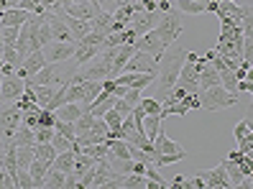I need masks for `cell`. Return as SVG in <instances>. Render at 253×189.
I'll return each instance as SVG.
<instances>
[{
  "mask_svg": "<svg viewBox=\"0 0 253 189\" xmlns=\"http://www.w3.org/2000/svg\"><path fill=\"white\" fill-rule=\"evenodd\" d=\"M187 62V49H176L174 43L169 49H164V54L159 56V75H156V100L164 103L169 97V92L176 87L179 72Z\"/></svg>",
  "mask_w": 253,
  "mask_h": 189,
  "instance_id": "6da1fadb",
  "label": "cell"
},
{
  "mask_svg": "<svg viewBox=\"0 0 253 189\" xmlns=\"http://www.w3.org/2000/svg\"><path fill=\"white\" fill-rule=\"evenodd\" d=\"M154 28H156V34H159V38H161V43H164V49H169L171 43L182 36V28H184L179 10L171 8V10H167V13H161V18H159V23H156Z\"/></svg>",
  "mask_w": 253,
  "mask_h": 189,
  "instance_id": "7a4b0ae2",
  "label": "cell"
},
{
  "mask_svg": "<svg viewBox=\"0 0 253 189\" xmlns=\"http://www.w3.org/2000/svg\"><path fill=\"white\" fill-rule=\"evenodd\" d=\"M200 103L205 110H225V108H233L238 95H230L222 84H215V87H207V90H200Z\"/></svg>",
  "mask_w": 253,
  "mask_h": 189,
  "instance_id": "3957f363",
  "label": "cell"
},
{
  "mask_svg": "<svg viewBox=\"0 0 253 189\" xmlns=\"http://www.w3.org/2000/svg\"><path fill=\"white\" fill-rule=\"evenodd\" d=\"M195 174L205 179V189H233V182H230V177H228L225 161L217 164L215 169H200V171H195Z\"/></svg>",
  "mask_w": 253,
  "mask_h": 189,
  "instance_id": "277c9868",
  "label": "cell"
},
{
  "mask_svg": "<svg viewBox=\"0 0 253 189\" xmlns=\"http://www.w3.org/2000/svg\"><path fill=\"white\" fill-rule=\"evenodd\" d=\"M74 54H77V41H51L43 46V56L51 64H62V62L72 59Z\"/></svg>",
  "mask_w": 253,
  "mask_h": 189,
  "instance_id": "5b68a950",
  "label": "cell"
},
{
  "mask_svg": "<svg viewBox=\"0 0 253 189\" xmlns=\"http://www.w3.org/2000/svg\"><path fill=\"white\" fill-rule=\"evenodd\" d=\"M0 92H3L0 103H16V100L26 92V79L18 77V75H3L0 77Z\"/></svg>",
  "mask_w": 253,
  "mask_h": 189,
  "instance_id": "8992f818",
  "label": "cell"
},
{
  "mask_svg": "<svg viewBox=\"0 0 253 189\" xmlns=\"http://www.w3.org/2000/svg\"><path fill=\"white\" fill-rule=\"evenodd\" d=\"M123 72H136V75H146V72H156L159 75V59L151 54H146V51H136L128 59L126 69Z\"/></svg>",
  "mask_w": 253,
  "mask_h": 189,
  "instance_id": "52a82bcc",
  "label": "cell"
},
{
  "mask_svg": "<svg viewBox=\"0 0 253 189\" xmlns=\"http://www.w3.org/2000/svg\"><path fill=\"white\" fill-rule=\"evenodd\" d=\"M21 123H23V110L18 108V103L10 105V108H0V130L8 136V141H10L13 133H16V128Z\"/></svg>",
  "mask_w": 253,
  "mask_h": 189,
  "instance_id": "ba28073f",
  "label": "cell"
},
{
  "mask_svg": "<svg viewBox=\"0 0 253 189\" xmlns=\"http://www.w3.org/2000/svg\"><path fill=\"white\" fill-rule=\"evenodd\" d=\"M108 56H110V62H113V75L118 77L121 72L126 69V64H128V59L133 54H136V46L133 43H121V46H113V49H102Z\"/></svg>",
  "mask_w": 253,
  "mask_h": 189,
  "instance_id": "9c48e42d",
  "label": "cell"
},
{
  "mask_svg": "<svg viewBox=\"0 0 253 189\" xmlns=\"http://www.w3.org/2000/svg\"><path fill=\"white\" fill-rule=\"evenodd\" d=\"M133 46H136V51H146V54L156 56V59L164 54V43L156 34V28H151V31H146L143 36H138L136 41H133Z\"/></svg>",
  "mask_w": 253,
  "mask_h": 189,
  "instance_id": "30bf717a",
  "label": "cell"
},
{
  "mask_svg": "<svg viewBox=\"0 0 253 189\" xmlns=\"http://www.w3.org/2000/svg\"><path fill=\"white\" fill-rule=\"evenodd\" d=\"M43 64H46V56H43V49H36V51H31L23 59V64L16 69V75L18 77H23V79H28V77H34V75H39V69H43Z\"/></svg>",
  "mask_w": 253,
  "mask_h": 189,
  "instance_id": "8fae6325",
  "label": "cell"
},
{
  "mask_svg": "<svg viewBox=\"0 0 253 189\" xmlns=\"http://www.w3.org/2000/svg\"><path fill=\"white\" fill-rule=\"evenodd\" d=\"M62 10L67 13V16L82 18V21H92L102 8L95 5V3H90V0H77V3H72V5H62Z\"/></svg>",
  "mask_w": 253,
  "mask_h": 189,
  "instance_id": "7c38bea8",
  "label": "cell"
},
{
  "mask_svg": "<svg viewBox=\"0 0 253 189\" xmlns=\"http://www.w3.org/2000/svg\"><path fill=\"white\" fill-rule=\"evenodd\" d=\"M159 13L156 10H138L136 16L130 18V23H128V28H133V31H136L138 36H143L146 31H151V28L159 23Z\"/></svg>",
  "mask_w": 253,
  "mask_h": 189,
  "instance_id": "4fadbf2b",
  "label": "cell"
},
{
  "mask_svg": "<svg viewBox=\"0 0 253 189\" xmlns=\"http://www.w3.org/2000/svg\"><path fill=\"white\" fill-rule=\"evenodd\" d=\"M26 84H64V79H59V64L46 62L43 69H39V75L26 79Z\"/></svg>",
  "mask_w": 253,
  "mask_h": 189,
  "instance_id": "5bb4252c",
  "label": "cell"
},
{
  "mask_svg": "<svg viewBox=\"0 0 253 189\" xmlns=\"http://www.w3.org/2000/svg\"><path fill=\"white\" fill-rule=\"evenodd\" d=\"M54 13H59L64 21H67V26H69V31H72V36H74V41H82L87 34H90V21H82V18H74V16H67V13L62 10V5H59Z\"/></svg>",
  "mask_w": 253,
  "mask_h": 189,
  "instance_id": "9a60e30c",
  "label": "cell"
},
{
  "mask_svg": "<svg viewBox=\"0 0 253 189\" xmlns=\"http://www.w3.org/2000/svg\"><path fill=\"white\" fill-rule=\"evenodd\" d=\"M115 103H118V95H113V92H108V90H102L100 95H97V100L90 105V113L95 115V118H102L110 108H115Z\"/></svg>",
  "mask_w": 253,
  "mask_h": 189,
  "instance_id": "2e32d148",
  "label": "cell"
},
{
  "mask_svg": "<svg viewBox=\"0 0 253 189\" xmlns=\"http://www.w3.org/2000/svg\"><path fill=\"white\" fill-rule=\"evenodd\" d=\"M34 18V13H28L23 8H5V13L0 16V26H23Z\"/></svg>",
  "mask_w": 253,
  "mask_h": 189,
  "instance_id": "e0dca14e",
  "label": "cell"
},
{
  "mask_svg": "<svg viewBox=\"0 0 253 189\" xmlns=\"http://www.w3.org/2000/svg\"><path fill=\"white\" fill-rule=\"evenodd\" d=\"M154 151H156V156H159V153H176V151H184V149H182L176 141H171L167 133H164V130H159L156 138H154ZM156 156H154V158H156Z\"/></svg>",
  "mask_w": 253,
  "mask_h": 189,
  "instance_id": "ac0fdd59",
  "label": "cell"
},
{
  "mask_svg": "<svg viewBox=\"0 0 253 189\" xmlns=\"http://www.w3.org/2000/svg\"><path fill=\"white\" fill-rule=\"evenodd\" d=\"M174 8L179 13H189V16H200V13H210V3L205 0H176Z\"/></svg>",
  "mask_w": 253,
  "mask_h": 189,
  "instance_id": "d6986e66",
  "label": "cell"
},
{
  "mask_svg": "<svg viewBox=\"0 0 253 189\" xmlns=\"http://www.w3.org/2000/svg\"><path fill=\"white\" fill-rule=\"evenodd\" d=\"M110 26H113V13L110 10H100L97 16L90 21V31H95L100 36H108L110 34Z\"/></svg>",
  "mask_w": 253,
  "mask_h": 189,
  "instance_id": "ffe728a7",
  "label": "cell"
},
{
  "mask_svg": "<svg viewBox=\"0 0 253 189\" xmlns=\"http://www.w3.org/2000/svg\"><path fill=\"white\" fill-rule=\"evenodd\" d=\"M10 143H13V146H34V143H36V130L21 123L16 128V133L10 136Z\"/></svg>",
  "mask_w": 253,
  "mask_h": 189,
  "instance_id": "44dd1931",
  "label": "cell"
},
{
  "mask_svg": "<svg viewBox=\"0 0 253 189\" xmlns=\"http://www.w3.org/2000/svg\"><path fill=\"white\" fill-rule=\"evenodd\" d=\"M215 84H222V79H220V72L207 62L205 67H202V72H200V90H207V87H215Z\"/></svg>",
  "mask_w": 253,
  "mask_h": 189,
  "instance_id": "7402d4cb",
  "label": "cell"
},
{
  "mask_svg": "<svg viewBox=\"0 0 253 189\" xmlns=\"http://www.w3.org/2000/svg\"><path fill=\"white\" fill-rule=\"evenodd\" d=\"M49 169H51V164L41 161V158H34V161H31L28 171H31V177H34V184H36V189H39V187H43V179H46Z\"/></svg>",
  "mask_w": 253,
  "mask_h": 189,
  "instance_id": "603a6c76",
  "label": "cell"
},
{
  "mask_svg": "<svg viewBox=\"0 0 253 189\" xmlns=\"http://www.w3.org/2000/svg\"><path fill=\"white\" fill-rule=\"evenodd\" d=\"M82 113H87V110H84L80 103H64L62 108L56 110V118H62V120H69V123H74V120H77Z\"/></svg>",
  "mask_w": 253,
  "mask_h": 189,
  "instance_id": "cb8c5ba5",
  "label": "cell"
},
{
  "mask_svg": "<svg viewBox=\"0 0 253 189\" xmlns=\"http://www.w3.org/2000/svg\"><path fill=\"white\" fill-rule=\"evenodd\" d=\"M28 87H34V95H36V103L41 105V108H46L51 100H54V95H56V90L51 84H28Z\"/></svg>",
  "mask_w": 253,
  "mask_h": 189,
  "instance_id": "d4e9b609",
  "label": "cell"
},
{
  "mask_svg": "<svg viewBox=\"0 0 253 189\" xmlns=\"http://www.w3.org/2000/svg\"><path fill=\"white\" fill-rule=\"evenodd\" d=\"M51 169H59L64 174L74 171V151H59L56 158H54V164H51Z\"/></svg>",
  "mask_w": 253,
  "mask_h": 189,
  "instance_id": "484cf974",
  "label": "cell"
},
{
  "mask_svg": "<svg viewBox=\"0 0 253 189\" xmlns=\"http://www.w3.org/2000/svg\"><path fill=\"white\" fill-rule=\"evenodd\" d=\"M56 149H54V143H34V156L41 158V161H46V164H54V158H56Z\"/></svg>",
  "mask_w": 253,
  "mask_h": 189,
  "instance_id": "4316f807",
  "label": "cell"
},
{
  "mask_svg": "<svg viewBox=\"0 0 253 189\" xmlns=\"http://www.w3.org/2000/svg\"><path fill=\"white\" fill-rule=\"evenodd\" d=\"M43 187H51V189H67V174L59 171V169H49L46 179H43Z\"/></svg>",
  "mask_w": 253,
  "mask_h": 189,
  "instance_id": "83f0119b",
  "label": "cell"
},
{
  "mask_svg": "<svg viewBox=\"0 0 253 189\" xmlns=\"http://www.w3.org/2000/svg\"><path fill=\"white\" fill-rule=\"evenodd\" d=\"M161 115H146L143 118V133H146V138L148 141H154L156 138V133L161 130Z\"/></svg>",
  "mask_w": 253,
  "mask_h": 189,
  "instance_id": "f1b7e54d",
  "label": "cell"
},
{
  "mask_svg": "<svg viewBox=\"0 0 253 189\" xmlns=\"http://www.w3.org/2000/svg\"><path fill=\"white\" fill-rule=\"evenodd\" d=\"M133 16H136V5H133V3H121V5H118V10L113 13V18L118 21V23H130V18Z\"/></svg>",
  "mask_w": 253,
  "mask_h": 189,
  "instance_id": "f546056e",
  "label": "cell"
},
{
  "mask_svg": "<svg viewBox=\"0 0 253 189\" xmlns=\"http://www.w3.org/2000/svg\"><path fill=\"white\" fill-rule=\"evenodd\" d=\"M187 156V151H176V153H159L154 158V166L161 169V166H169V164H176V161H182V158Z\"/></svg>",
  "mask_w": 253,
  "mask_h": 189,
  "instance_id": "4dcf8cb0",
  "label": "cell"
},
{
  "mask_svg": "<svg viewBox=\"0 0 253 189\" xmlns=\"http://www.w3.org/2000/svg\"><path fill=\"white\" fill-rule=\"evenodd\" d=\"M220 79H222V87H225L230 95H238V92H241V90H238V77H235V72H233V69L220 72Z\"/></svg>",
  "mask_w": 253,
  "mask_h": 189,
  "instance_id": "1f68e13d",
  "label": "cell"
},
{
  "mask_svg": "<svg viewBox=\"0 0 253 189\" xmlns=\"http://www.w3.org/2000/svg\"><path fill=\"white\" fill-rule=\"evenodd\" d=\"M92 123H95V115L87 110V113H82L77 120H74V130H77V136H82V133H87V130L92 128Z\"/></svg>",
  "mask_w": 253,
  "mask_h": 189,
  "instance_id": "d6a6232c",
  "label": "cell"
},
{
  "mask_svg": "<svg viewBox=\"0 0 253 189\" xmlns=\"http://www.w3.org/2000/svg\"><path fill=\"white\" fill-rule=\"evenodd\" d=\"M225 169H228V177H230V182H233V187H241L243 184V171H241V164H235V161H228L225 158Z\"/></svg>",
  "mask_w": 253,
  "mask_h": 189,
  "instance_id": "836d02e7",
  "label": "cell"
},
{
  "mask_svg": "<svg viewBox=\"0 0 253 189\" xmlns=\"http://www.w3.org/2000/svg\"><path fill=\"white\" fill-rule=\"evenodd\" d=\"M34 158V146H18V169H28Z\"/></svg>",
  "mask_w": 253,
  "mask_h": 189,
  "instance_id": "e575fe53",
  "label": "cell"
},
{
  "mask_svg": "<svg viewBox=\"0 0 253 189\" xmlns=\"http://www.w3.org/2000/svg\"><path fill=\"white\" fill-rule=\"evenodd\" d=\"M16 187H18V189H36L31 171H28V169H18V174H16Z\"/></svg>",
  "mask_w": 253,
  "mask_h": 189,
  "instance_id": "d590c367",
  "label": "cell"
},
{
  "mask_svg": "<svg viewBox=\"0 0 253 189\" xmlns=\"http://www.w3.org/2000/svg\"><path fill=\"white\" fill-rule=\"evenodd\" d=\"M54 130L56 133H62V136H67V138H77V130H74V123H69V120H62V118H56V123H54Z\"/></svg>",
  "mask_w": 253,
  "mask_h": 189,
  "instance_id": "8d00e7d4",
  "label": "cell"
},
{
  "mask_svg": "<svg viewBox=\"0 0 253 189\" xmlns=\"http://www.w3.org/2000/svg\"><path fill=\"white\" fill-rule=\"evenodd\" d=\"M102 118H105V123H108V128H110V130H121V125H123V115L118 113L115 108H110L105 115H102Z\"/></svg>",
  "mask_w": 253,
  "mask_h": 189,
  "instance_id": "74e56055",
  "label": "cell"
},
{
  "mask_svg": "<svg viewBox=\"0 0 253 189\" xmlns=\"http://www.w3.org/2000/svg\"><path fill=\"white\" fill-rule=\"evenodd\" d=\"M141 108H143V113L146 115H161V103H159V100L156 97H141V103H138Z\"/></svg>",
  "mask_w": 253,
  "mask_h": 189,
  "instance_id": "f35d334b",
  "label": "cell"
},
{
  "mask_svg": "<svg viewBox=\"0 0 253 189\" xmlns=\"http://www.w3.org/2000/svg\"><path fill=\"white\" fill-rule=\"evenodd\" d=\"M51 143H54V149H56V151H74V141L67 138V136H62V133H54Z\"/></svg>",
  "mask_w": 253,
  "mask_h": 189,
  "instance_id": "ab89813d",
  "label": "cell"
},
{
  "mask_svg": "<svg viewBox=\"0 0 253 189\" xmlns=\"http://www.w3.org/2000/svg\"><path fill=\"white\" fill-rule=\"evenodd\" d=\"M54 123H56V113L49 110V108H41V110H39V125H43V128H54Z\"/></svg>",
  "mask_w": 253,
  "mask_h": 189,
  "instance_id": "60d3db41",
  "label": "cell"
},
{
  "mask_svg": "<svg viewBox=\"0 0 253 189\" xmlns=\"http://www.w3.org/2000/svg\"><path fill=\"white\" fill-rule=\"evenodd\" d=\"M0 28H3V41L10 43V46H16L18 34H21V26H0Z\"/></svg>",
  "mask_w": 253,
  "mask_h": 189,
  "instance_id": "b9f144b4",
  "label": "cell"
},
{
  "mask_svg": "<svg viewBox=\"0 0 253 189\" xmlns=\"http://www.w3.org/2000/svg\"><path fill=\"white\" fill-rule=\"evenodd\" d=\"M141 97H143V90H136V87H128L126 95H123V100H126L130 108H136V105L141 103Z\"/></svg>",
  "mask_w": 253,
  "mask_h": 189,
  "instance_id": "7bdbcfd3",
  "label": "cell"
},
{
  "mask_svg": "<svg viewBox=\"0 0 253 189\" xmlns=\"http://www.w3.org/2000/svg\"><path fill=\"white\" fill-rule=\"evenodd\" d=\"M34 130H36V143H49V141L54 138V133H56L54 128H43V125H39V128H34Z\"/></svg>",
  "mask_w": 253,
  "mask_h": 189,
  "instance_id": "ee69618b",
  "label": "cell"
},
{
  "mask_svg": "<svg viewBox=\"0 0 253 189\" xmlns=\"http://www.w3.org/2000/svg\"><path fill=\"white\" fill-rule=\"evenodd\" d=\"M18 8H23V10H28V13H43L41 0H21Z\"/></svg>",
  "mask_w": 253,
  "mask_h": 189,
  "instance_id": "f6af8a7d",
  "label": "cell"
},
{
  "mask_svg": "<svg viewBox=\"0 0 253 189\" xmlns=\"http://www.w3.org/2000/svg\"><path fill=\"white\" fill-rule=\"evenodd\" d=\"M238 151H243L246 156L253 151V130H248V136L243 141H238Z\"/></svg>",
  "mask_w": 253,
  "mask_h": 189,
  "instance_id": "bcb514c9",
  "label": "cell"
},
{
  "mask_svg": "<svg viewBox=\"0 0 253 189\" xmlns=\"http://www.w3.org/2000/svg\"><path fill=\"white\" fill-rule=\"evenodd\" d=\"M248 130H251V128H248V123H246V120H241V123H238V125L233 128V136H235V141H243V138L248 136Z\"/></svg>",
  "mask_w": 253,
  "mask_h": 189,
  "instance_id": "7dc6e473",
  "label": "cell"
},
{
  "mask_svg": "<svg viewBox=\"0 0 253 189\" xmlns=\"http://www.w3.org/2000/svg\"><path fill=\"white\" fill-rule=\"evenodd\" d=\"M115 110H118V113H121V115H123V118H128V115L133 113V108H130V105L126 103V100H123V97H118V103H115Z\"/></svg>",
  "mask_w": 253,
  "mask_h": 189,
  "instance_id": "c3c4849f",
  "label": "cell"
},
{
  "mask_svg": "<svg viewBox=\"0 0 253 189\" xmlns=\"http://www.w3.org/2000/svg\"><path fill=\"white\" fill-rule=\"evenodd\" d=\"M23 125L39 128V113H23Z\"/></svg>",
  "mask_w": 253,
  "mask_h": 189,
  "instance_id": "681fc988",
  "label": "cell"
},
{
  "mask_svg": "<svg viewBox=\"0 0 253 189\" xmlns=\"http://www.w3.org/2000/svg\"><path fill=\"white\" fill-rule=\"evenodd\" d=\"M97 5H100L102 10L115 13V10H118V5H121V0H97Z\"/></svg>",
  "mask_w": 253,
  "mask_h": 189,
  "instance_id": "f907efd6",
  "label": "cell"
},
{
  "mask_svg": "<svg viewBox=\"0 0 253 189\" xmlns=\"http://www.w3.org/2000/svg\"><path fill=\"white\" fill-rule=\"evenodd\" d=\"M8 136L3 133V130H0V164H3V158H5V151H8Z\"/></svg>",
  "mask_w": 253,
  "mask_h": 189,
  "instance_id": "816d5d0a",
  "label": "cell"
},
{
  "mask_svg": "<svg viewBox=\"0 0 253 189\" xmlns=\"http://www.w3.org/2000/svg\"><path fill=\"white\" fill-rule=\"evenodd\" d=\"M243 158H246V153L235 149V151H230V156H228V161H235V164H241V161H243Z\"/></svg>",
  "mask_w": 253,
  "mask_h": 189,
  "instance_id": "f5cc1de1",
  "label": "cell"
},
{
  "mask_svg": "<svg viewBox=\"0 0 253 189\" xmlns=\"http://www.w3.org/2000/svg\"><path fill=\"white\" fill-rule=\"evenodd\" d=\"M141 5H143V10H159L156 0H141Z\"/></svg>",
  "mask_w": 253,
  "mask_h": 189,
  "instance_id": "db71d44e",
  "label": "cell"
},
{
  "mask_svg": "<svg viewBox=\"0 0 253 189\" xmlns=\"http://www.w3.org/2000/svg\"><path fill=\"white\" fill-rule=\"evenodd\" d=\"M171 8H174V5L169 3V0H161V3H159V10H161V13H167V10H171Z\"/></svg>",
  "mask_w": 253,
  "mask_h": 189,
  "instance_id": "11a10c76",
  "label": "cell"
},
{
  "mask_svg": "<svg viewBox=\"0 0 253 189\" xmlns=\"http://www.w3.org/2000/svg\"><path fill=\"white\" fill-rule=\"evenodd\" d=\"M5 8H8V0H0V16L5 13Z\"/></svg>",
  "mask_w": 253,
  "mask_h": 189,
  "instance_id": "9f6ffc18",
  "label": "cell"
},
{
  "mask_svg": "<svg viewBox=\"0 0 253 189\" xmlns=\"http://www.w3.org/2000/svg\"><path fill=\"white\" fill-rule=\"evenodd\" d=\"M72 3H77V0H62V5H72Z\"/></svg>",
  "mask_w": 253,
  "mask_h": 189,
  "instance_id": "6f0895ef",
  "label": "cell"
},
{
  "mask_svg": "<svg viewBox=\"0 0 253 189\" xmlns=\"http://www.w3.org/2000/svg\"><path fill=\"white\" fill-rule=\"evenodd\" d=\"M3 62H5V59H3V49H0V67H3Z\"/></svg>",
  "mask_w": 253,
  "mask_h": 189,
  "instance_id": "680465c9",
  "label": "cell"
},
{
  "mask_svg": "<svg viewBox=\"0 0 253 189\" xmlns=\"http://www.w3.org/2000/svg\"><path fill=\"white\" fill-rule=\"evenodd\" d=\"M121 3H133V0H121Z\"/></svg>",
  "mask_w": 253,
  "mask_h": 189,
  "instance_id": "91938a15",
  "label": "cell"
},
{
  "mask_svg": "<svg viewBox=\"0 0 253 189\" xmlns=\"http://www.w3.org/2000/svg\"><path fill=\"white\" fill-rule=\"evenodd\" d=\"M0 100H3V92H0Z\"/></svg>",
  "mask_w": 253,
  "mask_h": 189,
  "instance_id": "94428289",
  "label": "cell"
},
{
  "mask_svg": "<svg viewBox=\"0 0 253 189\" xmlns=\"http://www.w3.org/2000/svg\"><path fill=\"white\" fill-rule=\"evenodd\" d=\"M0 77H3V72H0Z\"/></svg>",
  "mask_w": 253,
  "mask_h": 189,
  "instance_id": "6125c7cd",
  "label": "cell"
},
{
  "mask_svg": "<svg viewBox=\"0 0 253 189\" xmlns=\"http://www.w3.org/2000/svg\"><path fill=\"white\" fill-rule=\"evenodd\" d=\"M251 95H253V92H251Z\"/></svg>",
  "mask_w": 253,
  "mask_h": 189,
  "instance_id": "be15d7a7",
  "label": "cell"
}]
</instances>
